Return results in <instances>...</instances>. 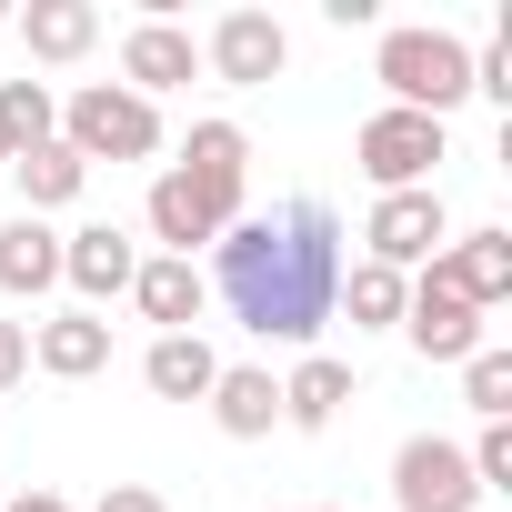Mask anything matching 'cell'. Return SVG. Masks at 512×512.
I'll use <instances>...</instances> for the list:
<instances>
[{
	"mask_svg": "<svg viewBox=\"0 0 512 512\" xmlns=\"http://www.w3.org/2000/svg\"><path fill=\"white\" fill-rule=\"evenodd\" d=\"M352 272V251H342V221L332 201H282V211H241L221 241H211V292L241 312L251 342H282V352H312V332L332 322V292Z\"/></svg>",
	"mask_w": 512,
	"mask_h": 512,
	"instance_id": "6da1fadb",
	"label": "cell"
},
{
	"mask_svg": "<svg viewBox=\"0 0 512 512\" xmlns=\"http://www.w3.org/2000/svg\"><path fill=\"white\" fill-rule=\"evenodd\" d=\"M372 81L392 91V111L452 121V111L472 101V51H462L452 31H432V21H402V31H382V51H372Z\"/></svg>",
	"mask_w": 512,
	"mask_h": 512,
	"instance_id": "7a4b0ae2",
	"label": "cell"
},
{
	"mask_svg": "<svg viewBox=\"0 0 512 512\" xmlns=\"http://www.w3.org/2000/svg\"><path fill=\"white\" fill-rule=\"evenodd\" d=\"M61 151H81V161H151L161 151V101H141L121 81H81L61 101Z\"/></svg>",
	"mask_w": 512,
	"mask_h": 512,
	"instance_id": "3957f363",
	"label": "cell"
},
{
	"mask_svg": "<svg viewBox=\"0 0 512 512\" xmlns=\"http://www.w3.org/2000/svg\"><path fill=\"white\" fill-rule=\"evenodd\" d=\"M442 151H452V131L422 121V111H392V101L352 131V161H362L372 191H432V161H442Z\"/></svg>",
	"mask_w": 512,
	"mask_h": 512,
	"instance_id": "277c9868",
	"label": "cell"
},
{
	"mask_svg": "<svg viewBox=\"0 0 512 512\" xmlns=\"http://www.w3.org/2000/svg\"><path fill=\"white\" fill-rule=\"evenodd\" d=\"M442 241H452L442 191H382V201H372V221H362V262H382V272H402V282H412Z\"/></svg>",
	"mask_w": 512,
	"mask_h": 512,
	"instance_id": "5b68a950",
	"label": "cell"
},
{
	"mask_svg": "<svg viewBox=\"0 0 512 512\" xmlns=\"http://www.w3.org/2000/svg\"><path fill=\"white\" fill-rule=\"evenodd\" d=\"M171 171L191 181V201H201L221 231L241 221V201H251V141H241V121H191V141H181Z\"/></svg>",
	"mask_w": 512,
	"mask_h": 512,
	"instance_id": "8992f818",
	"label": "cell"
},
{
	"mask_svg": "<svg viewBox=\"0 0 512 512\" xmlns=\"http://www.w3.org/2000/svg\"><path fill=\"white\" fill-rule=\"evenodd\" d=\"M472 502H482V482H472L462 442L412 432V442L392 452V512H472Z\"/></svg>",
	"mask_w": 512,
	"mask_h": 512,
	"instance_id": "52a82bcc",
	"label": "cell"
},
{
	"mask_svg": "<svg viewBox=\"0 0 512 512\" xmlns=\"http://www.w3.org/2000/svg\"><path fill=\"white\" fill-rule=\"evenodd\" d=\"M201 71H211V81H231V91H262V81H282V71H292V31H282L272 11H221V21H211V41H201Z\"/></svg>",
	"mask_w": 512,
	"mask_h": 512,
	"instance_id": "ba28073f",
	"label": "cell"
},
{
	"mask_svg": "<svg viewBox=\"0 0 512 512\" xmlns=\"http://www.w3.org/2000/svg\"><path fill=\"white\" fill-rule=\"evenodd\" d=\"M422 272H432L442 292H462V302L492 322V312L512 302V231H452V241L432 251V262H422Z\"/></svg>",
	"mask_w": 512,
	"mask_h": 512,
	"instance_id": "9c48e42d",
	"label": "cell"
},
{
	"mask_svg": "<svg viewBox=\"0 0 512 512\" xmlns=\"http://www.w3.org/2000/svg\"><path fill=\"white\" fill-rule=\"evenodd\" d=\"M131 272H141V241H131L121 221H81V231H61V282L81 292V312H91V302H121Z\"/></svg>",
	"mask_w": 512,
	"mask_h": 512,
	"instance_id": "30bf717a",
	"label": "cell"
},
{
	"mask_svg": "<svg viewBox=\"0 0 512 512\" xmlns=\"http://www.w3.org/2000/svg\"><path fill=\"white\" fill-rule=\"evenodd\" d=\"M402 342H412L422 362H472V352H482V312H472L462 292H442L432 272H412V302H402Z\"/></svg>",
	"mask_w": 512,
	"mask_h": 512,
	"instance_id": "8fae6325",
	"label": "cell"
},
{
	"mask_svg": "<svg viewBox=\"0 0 512 512\" xmlns=\"http://www.w3.org/2000/svg\"><path fill=\"white\" fill-rule=\"evenodd\" d=\"M201 81V41L181 31V21H141L131 41H121V91H141V101H161V91H191Z\"/></svg>",
	"mask_w": 512,
	"mask_h": 512,
	"instance_id": "7c38bea8",
	"label": "cell"
},
{
	"mask_svg": "<svg viewBox=\"0 0 512 512\" xmlns=\"http://www.w3.org/2000/svg\"><path fill=\"white\" fill-rule=\"evenodd\" d=\"M31 372H51V382L111 372V322H101V312H51V322H31Z\"/></svg>",
	"mask_w": 512,
	"mask_h": 512,
	"instance_id": "4fadbf2b",
	"label": "cell"
},
{
	"mask_svg": "<svg viewBox=\"0 0 512 512\" xmlns=\"http://www.w3.org/2000/svg\"><path fill=\"white\" fill-rule=\"evenodd\" d=\"M131 302H141V322H161V332H201L211 282H201V262H171V251H151V262L131 272Z\"/></svg>",
	"mask_w": 512,
	"mask_h": 512,
	"instance_id": "5bb4252c",
	"label": "cell"
},
{
	"mask_svg": "<svg viewBox=\"0 0 512 512\" xmlns=\"http://www.w3.org/2000/svg\"><path fill=\"white\" fill-rule=\"evenodd\" d=\"M141 382H151L161 402H211V382H221V352H211L201 332H151V352H141Z\"/></svg>",
	"mask_w": 512,
	"mask_h": 512,
	"instance_id": "9a60e30c",
	"label": "cell"
},
{
	"mask_svg": "<svg viewBox=\"0 0 512 512\" xmlns=\"http://www.w3.org/2000/svg\"><path fill=\"white\" fill-rule=\"evenodd\" d=\"M342 402H352V362L302 352V362L282 372V422H292V432H332V422H342Z\"/></svg>",
	"mask_w": 512,
	"mask_h": 512,
	"instance_id": "2e32d148",
	"label": "cell"
},
{
	"mask_svg": "<svg viewBox=\"0 0 512 512\" xmlns=\"http://www.w3.org/2000/svg\"><path fill=\"white\" fill-rule=\"evenodd\" d=\"M211 422H221L231 442H262V432L282 422V382H272L262 362H221V382H211Z\"/></svg>",
	"mask_w": 512,
	"mask_h": 512,
	"instance_id": "e0dca14e",
	"label": "cell"
},
{
	"mask_svg": "<svg viewBox=\"0 0 512 512\" xmlns=\"http://www.w3.org/2000/svg\"><path fill=\"white\" fill-rule=\"evenodd\" d=\"M51 282H61V231L31 221V211L0 221V292H11V302H41Z\"/></svg>",
	"mask_w": 512,
	"mask_h": 512,
	"instance_id": "ac0fdd59",
	"label": "cell"
},
{
	"mask_svg": "<svg viewBox=\"0 0 512 512\" xmlns=\"http://www.w3.org/2000/svg\"><path fill=\"white\" fill-rule=\"evenodd\" d=\"M141 221H151V241L171 251V262H201V251L221 241V221H211V211L191 201V181H181V171H161V181H151V201H141Z\"/></svg>",
	"mask_w": 512,
	"mask_h": 512,
	"instance_id": "d6986e66",
	"label": "cell"
},
{
	"mask_svg": "<svg viewBox=\"0 0 512 512\" xmlns=\"http://www.w3.org/2000/svg\"><path fill=\"white\" fill-rule=\"evenodd\" d=\"M11 181H21V211H31V221H51V211H71V201L91 191V161H81V151H61V141H41V151H21V161H11Z\"/></svg>",
	"mask_w": 512,
	"mask_h": 512,
	"instance_id": "ffe728a7",
	"label": "cell"
},
{
	"mask_svg": "<svg viewBox=\"0 0 512 512\" xmlns=\"http://www.w3.org/2000/svg\"><path fill=\"white\" fill-rule=\"evenodd\" d=\"M11 31L31 41V61H81L101 41V11L91 0H31V11H11Z\"/></svg>",
	"mask_w": 512,
	"mask_h": 512,
	"instance_id": "44dd1931",
	"label": "cell"
},
{
	"mask_svg": "<svg viewBox=\"0 0 512 512\" xmlns=\"http://www.w3.org/2000/svg\"><path fill=\"white\" fill-rule=\"evenodd\" d=\"M402 302H412V282L382 272V262H352L342 292H332V312H352V332H402Z\"/></svg>",
	"mask_w": 512,
	"mask_h": 512,
	"instance_id": "7402d4cb",
	"label": "cell"
},
{
	"mask_svg": "<svg viewBox=\"0 0 512 512\" xmlns=\"http://www.w3.org/2000/svg\"><path fill=\"white\" fill-rule=\"evenodd\" d=\"M0 141H11V161L41 151V141H61V101H51V81H0Z\"/></svg>",
	"mask_w": 512,
	"mask_h": 512,
	"instance_id": "603a6c76",
	"label": "cell"
},
{
	"mask_svg": "<svg viewBox=\"0 0 512 512\" xmlns=\"http://www.w3.org/2000/svg\"><path fill=\"white\" fill-rule=\"evenodd\" d=\"M462 402H472L482 422H512V352H502V342H482V352L462 362Z\"/></svg>",
	"mask_w": 512,
	"mask_h": 512,
	"instance_id": "cb8c5ba5",
	"label": "cell"
},
{
	"mask_svg": "<svg viewBox=\"0 0 512 512\" xmlns=\"http://www.w3.org/2000/svg\"><path fill=\"white\" fill-rule=\"evenodd\" d=\"M462 462H472V482H482V492H512V422H482Z\"/></svg>",
	"mask_w": 512,
	"mask_h": 512,
	"instance_id": "d4e9b609",
	"label": "cell"
},
{
	"mask_svg": "<svg viewBox=\"0 0 512 512\" xmlns=\"http://www.w3.org/2000/svg\"><path fill=\"white\" fill-rule=\"evenodd\" d=\"M472 91H482V101H512V21L472 51Z\"/></svg>",
	"mask_w": 512,
	"mask_h": 512,
	"instance_id": "484cf974",
	"label": "cell"
},
{
	"mask_svg": "<svg viewBox=\"0 0 512 512\" xmlns=\"http://www.w3.org/2000/svg\"><path fill=\"white\" fill-rule=\"evenodd\" d=\"M31 382V322H0V392Z\"/></svg>",
	"mask_w": 512,
	"mask_h": 512,
	"instance_id": "4316f807",
	"label": "cell"
},
{
	"mask_svg": "<svg viewBox=\"0 0 512 512\" xmlns=\"http://www.w3.org/2000/svg\"><path fill=\"white\" fill-rule=\"evenodd\" d=\"M91 512H171V502H161V492H151V482H111V492H101V502H91Z\"/></svg>",
	"mask_w": 512,
	"mask_h": 512,
	"instance_id": "83f0119b",
	"label": "cell"
},
{
	"mask_svg": "<svg viewBox=\"0 0 512 512\" xmlns=\"http://www.w3.org/2000/svg\"><path fill=\"white\" fill-rule=\"evenodd\" d=\"M0 512H71L61 492H21V502H0Z\"/></svg>",
	"mask_w": 512,
	"mask_h": 512,
	"instance_id": "f1b7e54d",
	"label": "cell"
},
{
	"mask_svg": "<svg viewBox=\"0 0 512 512\" xmlns=\"http://www.w3.org/2000/svg\"><path fill=\"white\" fill-rule=\"evenodd\" d=\"M0 31H11V0H0Z\"/></svg>",
	"mask_w": 512,
	"mask_h": 512,
	"instance_id": "f546056e",
	"label": "cell"
},
{
	"mask_svg": "<svg viewBox=\"0 0 512 512\" xmlns=\"http://www.w3.org/2000/svg\"><path fill=\"white\" fill-rule=\"evenodd\" d=\"M0 171H11V141H0Z\"/></svg>",
	"mask_w": 512,
	"mask_h": 512,
	"instance_id": "4dcf8cb0",
	"label": "cell"
}]
</instances>
